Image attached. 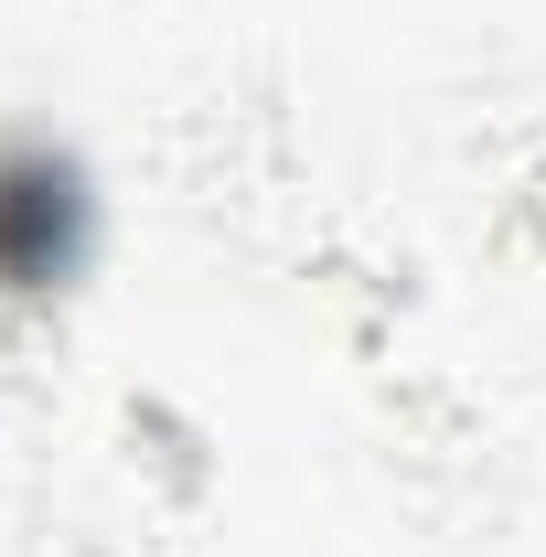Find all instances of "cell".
<instances>
[{"label": "cell", "mask_w": 546, "mask_h": 557, "mask_svg": "<svg viewBox=\"0 0 546 557\" xmlns=\"http://www.w3.org/2000/svg\"><path fill=\"white\" fill-rule=\"evenodd\" d=\"M97 247V183L75 150L44 139H11L0 150V289H65Z\"/></svg>", "instance_id": "cell-1"}]
</instances>
